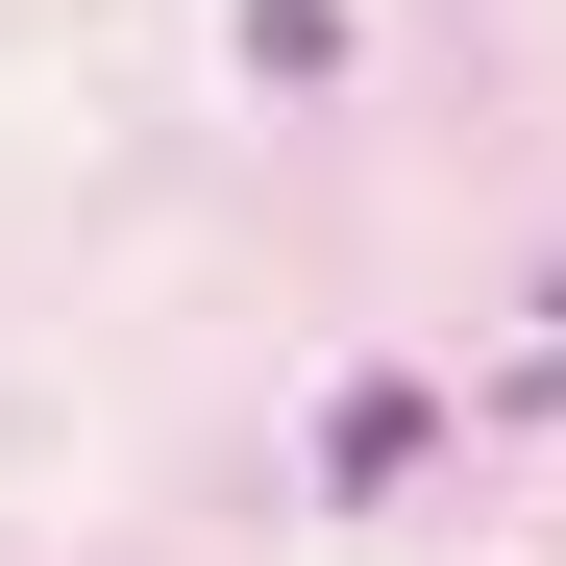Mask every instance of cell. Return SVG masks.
Listing matches in <instances>:
<instances>
[{"instance_id": "7a4b0ae2", "label": "cell", "mask_w": 566, "mask_h": 566, "mask_svg": "<svg viewBox=\"0 0 566 566\" xmlns=\"http://www.w3.org/2000/svg\"><path fill=\"white\" fill-rule=\"evenodd\" d=\"M247 74H345V0H247Z\"/></svg>"}, {"instance_id": "6da1fadb", "label": "cell", "mask_w": 566, "mask_h": 566, "mask_svg": "<svg viewBox=\"0 0 566 566\" xmlns=\"http://www.w3.org/2000/svg\"><path fill=\"white\" fill-rule=\"evenodd\" d=\"M419 443H443V395H419V369H345V419H321V493H395Z\"/></svg>"}]
</instances>
